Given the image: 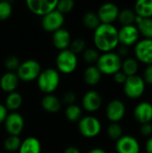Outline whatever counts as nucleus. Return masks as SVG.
<instances>
[{"label": "nucleus", "instance_id": "f257e3e1", "mask_svg": "<svg viewBox=\"0 0 152 153\" xmlns=\"http://www.w3.org/2000/svg\"><path fill=\"white\" fill-rule=\"evenodd\" d=\"M93 41L97 50L103 53L112 52L119 44L118 30L113 24L101 23L94 30Z\"/></svg>", "mask_w": 152, "mask_h": 153}, {"label": "nucleus", "instance_id": "f03ea898", "mask_svg": "<svg viewBox=\"0 0 152 153\" xmlns=\"http://www.w3.org/2000/svg\"><path fill=\"white\" fill-rule=\"evenodd\" d=\"M37 82L40 91L45 94H52L60 83L59 72L54 68L42 70L37 79Z\"/></svg>", "mask_w": 152, "mask_h": 153}, {"label": "nucleus", "instance_id": "7ed1b4c3", "mask_svg": "<svg viewBox=\"0 0 152 153\" xmlns=\"http://www.w3.org/2000/svg\"><path fill=\"white\" fill-rule=\"evenodd\" d=\"M96 66L102 74L114 75L121 70L122 58L115 52H107L99 56Z\"/></svg>", "mask_w": 152, "mask_h": 153}, {"label": "nucleus", "instance_id": "20e7f679", "mask_svg": "<svg viewBox=\"0 0 152 153\" xmlns=\"http://www.w3.org/2000/svg\"><path fill=\"white\" fill-rule=\"evenodd\" d=\"M56 65L58 72L65 74H70L73 73L77 67V55L73 53L69 48L62 50L56 56Z\"/></svg>", "mask_w": 152, "mask_h": 153}, {"label": "nucleus", "instance_id": "39448f33", "mask_svg": "<svg viewBox=\"0 0 152 153\" xmlns=\"http://www.w3.org/2000/svg\"><path fill=\"white\" fill-rule=\"evenodd\" d=\"M41 71V66L38 61L28 59L21 63L16 71V74L19 80L28 82L37 80Z\"/></svg>", "mask_w": 152, "mask_h": 153}, {"label": "nucleus", "instance_id": "423d86ee", "mask_svg": "<svg viewBox=\"0 0 152 153\" xmlns=\"http://www.w3.org/2000/svg\"><path fill=\"white\" fill-rule=\"evenodd\" d=\"M100 121L93 116H86L82 117L78 122V129L80 134L85 138H94L101 132Z\"/></svg>", "mask_w": 152, "mask_h": 153}, {"label": "nucleus", "instance_id": "0eeeda50", "mask_svg": "<svg viewBox=\"0 0 152 153\" xmlns=\"http://www.w3.org/2000/svg\"><path fill=\"white\" fill-rule=\"evenodd\" d=\"M145 82L139 75L128 76L124 83V91L130 99L140 98L145 91Z\"/></svg>", "mask_w": 152, "mask_h": 153}, {"label": "nucleus", "instance_id": "6e6552de", "mask_svg": "<svg viewBox=\"0 0 152 153\" xmlns=\"http://www.w3.org/2000/svg\"><path fill=\"white\" fill-rule=\"evenodd\" d=\"M26 5L28 9L34 14L45 16L48 13L56 9V0H27Z\"/></svg>", "mask_w": 152, "mask_h": 153}, {"label": "nucleus", "instance_id": "1a4fd4ad", "mask_svg": "<svg viewBox=\"0 0 152 153\" xmlns=\"http://www.w3.org/2000/svg\"><path fill=\"white\" fill-rule=\"evenodd\" d=\"M65 22V15L56 9L42 17L41 26L47 32H55L61 29Z\"/></svg>", "mask_w": 152, "mask_h": 153}, {"label": "nucleus", "instance_id": "9d476101", "mask_svg": "<svg viewBox=\"0 0 152 153\" xmlns=\"http://www.w3.org/2000/svg\"><path fill=\"white\" fill-rule=\"evenodd\" d=\"M4 125L9 135L19 136L24 128V118L17 112H12L7 115Z\"/></svg>", "mask_w": 152, "mask_h": 153}, {"label": "nucleus", "instance_id": "9b49d317", "mask_svg": "<svg viewBox=\"0 0 152 153\" xmlns=\"http://www.w3.org/2000/svg\"><path fill=\"white\" fill-rule=\"evenodd\" d=\"M136 58L143 64L152 65V39H143L139 40L134 47Z\"/></svg>", "mask_w": 152, "mask_h": 153}, {"label": "nucleus", "instance_id": "f8f14e48", "mask_svg": "<svg viewBox=\"0 0 152 153\" xmlns=\"http://www.w3.org/2000/svg\"><path fill=\"white\" fill-rule=\"evenodd\" d=\"M140 32L135 25L122 26L118 30V40L122 46L130 47L135 45L139 41Z\"/></svg>", "mask_w": 152, "mask_h": 153}, {"label": "nucleus", "instance_id": "ddd939ff", "mask_svg": "<svg viewBox=\"0 0 152 153\" xmlns=\"http://www.w3.org/2000/svg\"><path fill=\"white\" fill-rule=\"evenodd\" d=\"M119 12L116 4L113 3H106L99 8L97 14L101 23L113 24V22L117 20Z\"/></svg>", "mask_w": 152, "mask_h": 153}, {"label": "nucleus", "instance_id": "4468645a", "mask_svg": "<svg viewBox=\"0 0 152 153\" xmlns=\"http://www.w3.org/2000/svg\"><path fill=\"white\" fill-rule=\"evenodd\" d=\"M125 114V106L120 100H111L106 108V116L112 123H117L123 119Z\"/></svg>", "mask_w": 152, "mask_h": 153}, {"label": "nucleus", "instance_id": "2eb2a0df", "mask_svg": "<svg viewBox=\"0 0 152 153\" xmlns=\"http://www.w3.org/2000/svg\"><path fill=\"white\" fill-rule=\"evenodd\" d=\"M102 105V97L101 95L94 90L87 91L82 100V106L84 110L88 112H95L100 108Z\"/></svg>", "mask_w": 152, "mask_h": 153}, {"label": "nucleus", "instance_id": "dca6fc26", "mask_svg": "<svg viewBox=\"0 0 152 153\" xmlns=\"http://www.w3.org/2000/svg\"><path fill=\"white\" fill-rule=\"evenodd\" d=\"M116 150L117 153H140V144L134 137L123 135L116 141Z\"/></svg>", "mask_w": 152, "mask_h": 153}, {"label": "nucleus", "instance_id": "f3484780", "mask_svg": "<svg viewBox=\"0 0 152 153\" xmlns=\"http://www.w3.org/2000/svg\"><path fill=\"white\" fill-rule=\"evenodd\" d=\"M133 117L141 125L151 123L152 120V104L147 101L139 103L133 111Z\"/></svg>", "mask_w": 152, "mask_h": 153}, {"label": "nucleus", "instance_id": "a211bd4d", "mask_svg": "<svg viewBox=\"0 0 152 153\" xmlns=\"http://www.w3.org/2000/svg\"><path fill=\"white\" fill-rule=\"evenodd\" d=\"M52 42H53L54 47L60 51L68 49V48L72 42L71 34L67 30L61 28V29L57 30L56 31L53 32Z\"/></svg>", "mask_w": 152, "mask_h": 153}, {"label": "nucleus", "instance_id": "6ab92c4d", "mask_svg": "<svg viewBox=\"0 0 152 153\" xmlns=\"http://www.w3.org/2000/svg\"><path fill=\"white\" fill-rule=\"evenodd\" d=\"M19 78L16 73L6 72L0 78V88L3 91L11 93L15 91L19 84Z\"/></svg>", "mask_w": 152, "mask_h": 153}, {"label": "nucleus", "instance_id": "aec40b11", "mask_svg": "<svg viewBox=\"0 0 152 153\" xmlns=\"http://www.w3.org/2000/svg\"><path fill=\"white\" fill-rule=\"evenodd\" d=\"M42 108L48 113H56L61 109V100L53 94H45L41 99Z\"/></svg>", "mask_w": 152, "mask_h": 153}, {"label": "nucleus", "instance_id": "412c9836", "mask_svg": "<svg viewBox=\"0 0 152 153\" xmlns=\"http://www.w3.org/2000/svg\"><path fill=\"white\" fill-rule=\"evenodd\" d=\"M41 144L40 142L35 137H28L24 139L19 148V153H40Z\"/></svg>", "mask_w": 152, "mask_h": 153}, {"label": "nucleus", "instance_id": "4be33fe9", "mask_svg": "<svg viewBox=\"0 0 152 153\" xmlns=\"http://www.w3.org/2000/svg\"><path fill=\"white\" fill-rule=\"evenodd\" d=\"M136 27L144 39H152V18H142L136 15L135 18Z\"/></svg>", "mask_w": 152, "mask_h": 153}, {"label": "nucleus", "instance_id": "5701e85b", "mask_svg": "<svg viewBox=\"0 0 152 153\" xmlns=\"http://www.w3.org/2000/svg\"><path fill=\"white\" fill-rule=\"evenodd\" d=\"M102 74L96 65H89L83 72V80L85 83L90 86L97 85L101 80Z\"/></svg>", "mask_w": 152, "mask_h": 153}, {"label": "nucleus", "instance_id": "b1692460", "mask_svg": "<svg viewBox=\"0 0 152 153\" xmlns=\"http://www.w3.org/2000/svg\"><path fill=\"white\" fill-rule=\"evenodd\" d=\"M134 13L142 18H152V0H139L134 5Z\"/></svg>", "mask_w": 152, "mask_h": 153}, {"label": "nucleus", "instance_id": "393cba45", "mask_svg": "<svg viewBox=\"0 0 152 153\" xmlns=\"http://www.w3.org/2000/svg\"><path fill=\"white\" fill-rule=\"evenodd\" d=\"M22 104V97L19 92L13 91L7 94L4 102V107L6 108L7 110L15 112L17 109L21 108Z\"/></svg>", "mask_w": 152, "mask_h": 153}, {"label": "nucleus", "instance_id": "a878e982", "mask_svg": "<svg viewBox=\"0 0 152 153\" xmlns=\"http://www.w3.org/2000/svg\"><path fill=\"white\" fill-rule=\"evenodd\" d=\"M139 68V65L136 59L128 57L125 58L124 61H122V66H121V71L128 77V76H133L136 75L137 71Z\"/></svg>", "mask_w": 152, "mask_h": 153}, {"label": "nucleus", "instance_id": "bb28decb", "mask_svg": "<svg viewBox=\"0 0 152 153\" xmlns=\"http://www.w3.org/2000/svg\"><path fill=\"white\" fill-rule=\"evenodd\" d=\"M82 22L87 29L91 30H95L101 24L97 13L94 12H87L82 17Z\"/></svg>", "mask_w": 152, "mask_h": 153}, {"label": "nucleus", "instance_id": "cd10ccee", "mask_svg": "<svg viewBox=\"0 0 152 153\" xmlns=\"http://www.w3.org/2000/svg\"><path fill=\"white\" fill-rule=\"evenodd\" d=\"M135 18H136V13H134L133 10L124 9L119 12L117 20L123 26H127V25H133V23L135 22Z\"/></svg>", "mask_w": 152, "mask_h": 153}, {"label": "nucleus", "instance_id": "c85d7f7f", "mask_svg": "<svg viewBox=\"0 0 152 153\" xmlns=\"http://www.w3.org/2000/svg\"><path fill=\"white\" fill-rule=\"evenodd\" d=\"M82 108L76 104L67 106L65 109V117L70 122H73V123L79 122V120L82 118Z\"/></svg>", "mask_w": 152, "mask_h": 153}, {"label": "nucleus", "instance_id": "c756f323", "mask_svg": "<svg viewBox=\"0 0 152 153\" xmlns=\"http://www.w3.org/2000/svg\"><path fill=\"white\" fill-rule=\"evenodd\" d=\"M21 143L22 141L19 136L9 135L4 142V148L8 152H15L19 151Z\"/></svg>", "mask_w": 152, "mask_h": 153}, {"label": "nucleus", "instance_id": "7c9ffc66", "mask_svg": "<svg viewBox=\"0 0 152 153\" xmlns=\"http://www.w3.org/2000/svg\"><path fill=\"white\" fill-rule=\"evenodd\" d=\"M107 133L108 137L115 141H117L123 136V129L118 123H111L108 127Z\"/></svg>", "mask_w": 152, "mask_h": 153}, {"label": "nucleus", "instance_id": "2f4dec72", "mask_svg": "<svg viewBox=\"0 0 152 153\" xmlns=\"http://www.w3.org/2000/svg\"><path fill=\"white\" fill-rule=\"evenodd\" d=\"M99 53L96 48H86L83 52H82V57L83 60L88 63V64H94L97 63L99 57Z\"/></svg>", "mask_w": 152, "mask_h": 153}, {"label": "nucleus", "instance_id": "473e14b6", "mask_svg": "<svg viewBox=\"0 0 152 153\" xmlns=\"http://www.w3.org/2000/svg\"><path fill=\"white\" fill-rule=\"evenodd\" d=\"M69 49L75 55L82 53L86 49V42L83 39H81V38L75 39L72 40L69 46Z\"/></svg>", "mask_w": 152, "mask_h": 153}, {"label": "nucleus", "instance_id": "72a5a7b5", "mask_svg": "<svg viewBox=\"0 0 152 153\" xmlns=\"http://www.w3.org/2000/svg\"><path fill=\"white\" fill-rule=\"evenodd\" d=\"M13 13V7L8 1H0V21L7 20Z\"/></svg>", "mask_w": 152, "mask_h": 153}, {"label": "nucleus", "instance_id": "f704fd0d", "mask_svg": "<svg viewBox=\"0 0 152 153\" xmlns=\"http://www.w3.org/2000/svg\"><path fill=\"white\" fill-rule=\"evenodd\" d=\"M74 8V2L73 0H60L57 1L56 10L62 14L70 13Z\"/></svg>", "mask_w": 152, "mask_h": 153}, {"label": "nucleus", "instance_id": "c9c22d12", "mask_svg": "<svg viewBox=\"0 0 152 153\" xmlns=\"http://www.w3.org/2000/svg\"><path fill=\"white\" fill-rule=\"evenodd\" d=\"M4 67L9 71V72H13L14 73V71H17V69L19 68L21 62L19 60V58L15 56H9L5 58L4 60Z\"/></svg>", "mask_w": 152, "mask_h": 153}, {"label": "nucleus", "instance_id": "e433bc0d", "mask_svg": "<svg viewBox=\"0 0 152 153\" xmlns=\"http://www.w3.org/2000/svg\"><path fill=\"white\" fill-rule=\"evenodd\" d=\"M76 94L73 92V91H67L64 94L63 96V102L65 103L67 106H70V105H73L75 103L76 101Z\"/></svg>", "mask_w": 152, "mask_h": 153}, {"label": "nucleus", "instance_id": "4c0bfd02", "mask_svg": "<svg viewBox=\"0 0 152 153\" xmlns=\"http://www.w3.org/2000/svg\"><path fill=\"white\" fill-rule=\"evenodd\" d=\"M145 83L152 84V65H148L144 70L143 78Z\"/></svg>", "mask_w": 152, "mask_h": 153}, {"label": "nucleus", "instance_id": "58836bf2", "mask_svg": "<svg viewBox=\"0 0 152 153\" xmlns=\"http://www.w3.org/2000/svg\"><path fill=\"white\" fill-rule=\"evenodd\" d=\"M140 132L143 136H151L152 134V125L151 123L142 124L140 128Z\"/></svg>", "mask_w": 152, "mask_h": 153}, {"label": "nucleus", "instance_id": "ea45409f", "mask_svg": "<svg viewBox=\"0 0 152 153\" xmlns=\"http://www.w3.org/2000/svg\"><path fill=\"white\" fill-rule=\"evenodd\" d=\"M126 79H127V76H126L121 70L114 74V80H115V82H117V83H123V84H124V83L125 82Z\"/></svg>", "mask_w": 152, "mask_h": 153}, {"label": "nucleus", "instance_id": "a19ab883", "mask_svg": "<svg viewBox=\"0 0 152 153\" xmlns=\"http://www.w3.org/2000/svg\"><path fill=\"white\" fill-rule=\"evenodd\" d=\"M7 115H8V110L6 109L4 105L0 104V124L4 122Z\"/></svg>", "mask_w": 152, "mask_h": 153}, {"label": "nucleus", "instance_id": "79ce46f5", "mask_svg": "<svg viewBox=\"0 0 152 153\" xmlns=\"http://www.w3.org/2000/svg\"><path fill=\"white\" fill-rule=\"evenodd\" d=\"M116 54H117L120 57L127 56V54H128V48H127V47H125V46L120 47V48H118V52H117Z\"/></svg>", "mask_w": 152, "mask_h": 153}, {"label": "nucleus", "instance_id": "37998d69", "mask_svg": "<svg viewBox=\"0 0 152 153\" xmlns=\"http://www.w3.org/2000/svg\"><path fill=\"white\" fill-rule=\"evenodd\" d=\"M64 153H81V151H80L77 147L69 146V147H67V148L64 151Z\"/></svg>", "mask_w": 152, "mask_h": 153}, {"label": "nucleus", "instance_id": "c03bdc74", "mask_svg": "<svg viewBox=\"0 0 152 153\" xmlns=\"http://www.w3.org/2000/svg\"><path fill=\"white\" fill-rule=\"evenodd\" d=\"M145 148H146L147 153H152V136L148 139L146 145H145Z\"/></svg>", "mask_w": 152, "mask_h": 153}, {"label": "nucleus", "instance_id": "a18cd8bd", "mask_svg": "<svg viewBox=\"0 0 152 153\" xmlns=\"http://www.w3.org/2000/svg\"><path fill=\"white\" fill-rule=\"evenodd\" d=\"M87 153H107L105 150L101 149V148H94L91 149L90 151H89Z\"/></svg>", "mask_w": 152, "mask_h": 153}]
</instances>
